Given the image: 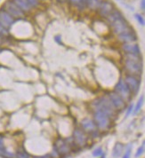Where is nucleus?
<instances>
[{"label": "nucleus", "mask_w": 145, "mask_h": 158, "mask_svg": "<svg viewBox=\"0 0 145 158\" xmlns=\"http://www.w3.org/2000/svg\"><path fill=\"white\" fill-rule=\"evenodd\" d=\"M124 68L126 71V74L140 77L143 71L142 55L125 53Z\"/></svg>", "instance_id": "1"}, {"label": "nucleus", "mask_w": 145, "mask_h": 158, "mask_svg": "<svg viewBox=\"0 0 145 158\" xmlns=\"http://www.w3.org/2000/svg\"><path fill=\"white\" fill-rule=\"evenodd\" d=\"M91 107H92L93 111L103 112L105 114H107L109 117H110L111 118H113L118 112L115 107L113 106L111 100L108 97V95H103L94 99L91 103Z\"/></svg>", "instance_id": "2"}, {"label": "nucleus", "mask_w": 145, "mask_h": 158, "mask_svg": "<svg viewBox=\"0 0 145 158\" xmlns=\"http://www.w3.org/2000/svg\"><path fill=\"white\" fill-rule=\"evenodd\" d=\"M112 118L107 114L101 111H94V121L98 129L101 131H106L109 129Z\"/></svg>", "instance_id": "3"}, {"label": "nucleus", "mask_w": 145, "mask_h": 158, "mask_svg": "<svg viewBox=\"0 0 145 158\" xmlns=\"http://www.w3.org/2000/svg\"><path fill=\"white\" fill-rule=\"evenodd\" d=\"M2 8L5 12H7L14 20L22 19L25 16L23 12L14 4V2L13 0H6V1H5V3L2 5Z\"/></svg>", "instance_id": "4"}, {"label": "nucleus", "mask_w": 145, "mask_h": 158, "mask_svg": "<svg viewBox=\"0 0 145 158\" xmlns=\"http://www.w3.org/2000/svg\"><path fill=\"white\" fill-rule=\"evenodd\" d=\"M114 92L117 94H119L122 99H124L125 102L131 100L132 97H133L132 93L130 92L129 88L125 84V83L123 78H120L119 80V82L117 83V84L114 87Z\"/></svg>", "instance_id": "5"}, {"label": "nucleus", "mask_w": 145, "mask_h": 158, "mask_svg": "<svg viewBox=\"0 0 145 158\" xmlns=\"http://www.w3.org/2000/svg\"><path fill=\"white\" fill-rule=\"evenodd\" d=\"M124 81L133 95H136L139 93L141 88V79L138 77L126 74Z\"/></svg>", "instance_id": "6"}, {"label": "nucleus", "mask_w": 145, "mask_h": 158, "mask_svg": "<svg viewBox=\"0 0 145 158\" xmlns=\"http://www.w3.org/2000/svg\"><path fill=\"white\" fill-rule=\"evenodd\" d=\"M110 28H111L112 32H113L115 35H117V36L120 35L121 33L125 32V30H127V29L131 27V26L129 25V23L127 22V20L125 19L124 16H123L122 18L119 19V20H115L114 22H112V23L110 24Z\"/></svg>", "instance_id": "7"}, {"label": "nucleus", "mask_w": 145, "mask_h": 158, "mask_svg": "<svg viewBox=\"0 0 145 158\" xmlns=\"http://www.w3.org/2000/svg\"><path fill=\"white\" fill-rule=\"evenodd\" d=\"M118 39L122 44L125 43H135L137 41V35L134 29V28L130 27L127 30L121 33L118 36Z\"/></svg>", "instance_id": "8"}, {"label": "nucleus", "mask_w": 145, "mask_h": 158, "mask_svg": "<svg viewBox=\"0 0 145 158\" xmlns=\"http://www.w3.org/2000/svg\"><path fill=\"white\" fill-rule=\"evenodd\" d=\"M115 8L116 7H115L114 4L112 2H110L109 0H103L102 2V4H101V5H100V7H99L97 12H98V14L101 17L106 19Z\"/></svg>", "instance_id": "9"}, {"label": "nucleus", "mask_w": 145, "mask_h": 158, "mask_svg": "<svg viewBox=\"0 0 145 158\" xmlns=\"http://www.w3.org/2000/svg\"><path fill=\"white\" fill-rule=\"evenodd\" d=\"M107 95L110 98V99L111 100V102H112V104L115 107L117 111H121V110L125 109V101L119 94H117L115 92H112V93H108Z\"/></svg>", "instance_id": "10"}, {"label": "nucleus", "mask_w": 145, "mask_h": 158, "mask_svg": "<svg viewBox=\"0 0 145 158\" xmlns=\"http://www.w3.org/2000/svg\"><path fill=\"white\" fill-rule=\"evenodd\" d=\"M14 22H15V20L1 7L0 8V24L5 29H9L10 28H12Z\"/></svg>", "instance_id": "11"}, {"label": "nucleus", "mask_w": 145, "mask_h": 158, "mask_svg": "<svg viewBox=\"0 0 145 158\" xmlns=\"http://www.w3.org/2000/svg\"><path fill=\"white\" fill-rule=\"evenodd\" d=\"M72 138H73V141L75 142V144L79 147H85L87 143V136L85 135L83 130L79 129V128L74 131Z\"/></svg>", "instance_id": "12"}, {"label": "nucleus", "mask_w": 145, "mask_h": 158, "mask_svg": "<svg viewBox=\"0 0 145 158\" xmlns=\"http://www.w3.org/2000/svg\"><path fill=\"white\" fill-rule=\"evenodd\" d=\"M54 149L58 152L60 156H66L69 153L71 148L65 140H63L62 138H58L55 142Z\"/></svg>", "instance_id": "13"}, {"label": "nucleus", "mask_w": 145, "mask_h": 158, "mask_svg": "<svg viewBox=\"0 0 145 158\" xmlns=\"http://www.w3.org/2000/svg\"><path fill=\"white\" fill-rule=\"evenodd\" d=\"M121 50L125 53H133L141 55V48L136 43H125L121 45Z\"/></svg>", "instance_id": "14"}, {"label": "nucleus", "mask_w": 145, "mask_h": 158, "mask_svg": "<svg viewBox=\"0 0 145 158\" xmlns=\"http://www.w3.org/2000/svg\"><path fill=\"white\" fill-rule=\"evenodd\" d=\"M81 126H82V129H83L84 132L91 133V134H93L94 132H97V130H98L94 121L90 118L83 119L81 121Z\"/></svg>", "instance_id": "15"}, {"label": "nucleus", "mask_w": 145, "mask_h": 158, "mask_svg": "<svg viewBox=\"0 0 145 158\" xmlns=\"http://www.w3.org/2000/svg\"><path fill=\"white\" fill-rule=\"evenodd\" d=\"M13 1L14 2V4L21 9V11L23 12V14H24L25 15L30 14L31 11L33 10V9L31 8V6L29 5L28 0H13Z\"/></svg>", "instance_id": "16"}, {"label": "nucleus", "mask_w": 145, "mask_h": 158, "mask_svg": "<svg viewBox=\"0 0 145 158\" xmlns=\"http://www.w3.org/2000/svg\"><path fill=\"white\" fill-rule=\"evenodd\" d=\"M122 17H123L122 13H121L119 10H118V9L115 8V9L110 14V15L106 18V20L109 22V24H111V23L114 22L115 20H119V19H120V18H122Z\"/></svg>", "instance_id": "17"}, {"label": "nucleus", "mask_w": 145, "mask_h": 158, "mask_svg": "<svg viewBox=\"0 0 145 158\" xmlns=\"http://www.w3.org/2000/svg\"><path fill=\"white\" fill-rule=\"evenodd\" d=\"M0 156L4 158H14V155L8 152L5 147L4 138L0 135Z\"/></svg>", "instance_id": "18"}, {"label": "nucleus", "mask_w": 145, "mask_h": 158, "mask_svg": "<svg viewBox=\"0 0 145 158\" xmlns=\"http://www.w3.org/2000/svg\"><path fill=\"white\" fill-rule=\"evenodd\" d=\"M103 1V0H87L86 8L89 9L90 11L97 12Z\"/></svg>", "instance_id": "19"}, {"label": "nucleus", "mask_w": 145, "mask_h": 158, "mask_svg": "<svg viewBox=\"0 0 145 158\" xmlns=\"http://www.w3.org/2000/svg\"><path fill=\"white\" fill-rule=\"evenodd\" d=\"M124 150V145L120 142H117L113 147V151H112V156L114 158L119 157L122 154Z\"/></svg>", "instance_id": "20"}, {"label": "nucleus", "mask_w": 145, "mask_h": 158, "mask_svg": "<svg viewBox=\"0 0 145 158\" xmlns=\"http://www.w3.org/2000/svg\"><path fill=\"white\" fill-rule=\"evenodd\" d=\"M14 158H31V156L23 147H21L17 150L16 154L14 155Z\"/></svg>", "instance_id": "21"}, {"label": "nucleus", "mask_w": 145, "mask_h": 158, "mask_svg": "<svg viewBox=\"0 0 145 158\" xmlns=\"http://www.w3.org/2000/svg\"><path fill=\"white\" fill-rule=\"evenodd\" d=\"M143 99H144V97L142 96V97L140 98V99L138 100V102L136 103L135 107H134V110H133L134 114H137V113L140 111V109H141V108H142V105H143Z\"/></svg>", "instance_id": "22"}, {"label": "nucleus", "mask_w": 145, "mask_h": 158, "mask_svg": "<svg viewBox=\"0 0 145 158\" xmlns=\"http://www.w3.org/2000/svg\"><path fill=\"white\" fill-rule=\"evenodd\" d=\"M86 2L87 0H79V3L76 6L79 11H84L86 8Z\"/></svg>", "instance_id": "23"}, {"label": "nucleus", "mask_w": 145, "mask_h": 158, "mask_svg": "<svg viewBox=\"0 0 145 158\" xmlns=\"http://www.w3.org/2000/svg\"><path fill=\"white\" fill-rule=\"evenodd\" d=\"M8 34H9V29H5V27H3V26L0 24V37L5 38V37H7Z\"/></svg>", "instance_id": "24"}, {"label": "nucleus", "mask_w": 145, "mask_h": 158, "mask_svg": "<svg viewBox=\"0 0 145 158\" xmlns=\"http://www.w3.org/2000/svg\"><path fill=\"white\" fill-rule=\"evenodd\" d=\"M131 152H132V145L129 144L127 146V147L125 148V152L124 156L122 158H130L131 156Z\"/></svg>", "instance_id": "25"}, {"label": "nucleus", "mask_w": 145, "mask_h": 158, "mask_svg": "<svg viewBox=\"0 0 145 158\" xmlns=\"http://www.w3.org/2000/svg\"><path fill=\"white\" fill-rule=\"evenodd\" d=\"M103 151L102 147H98V148L94 149L93 152V156L94 157H100L101 156H103Z\"/></svg>", "instance_id": "26"}, {"label": "nucleus", "mask_w": 145, "mask_h": 158, "mask_svg": "<svg viewBox=\"0 0 145 158\" xmlns=\"http://www.w3.org/2000/svg\"><path fill=\"white\" fill-rule=\"evenodd\" d=\"M29 1V5L31 6V8H37L39 5H40V2L39 0H28Z\"/></svg>", "instance_id": "27"}, {"label": "nucleus", "mask_w": 145, "mask_h": 158, "mask_svg": "<svg viewBox=\"0 0 145 158\" xmlns=\"http://www.w3.org/2000/svg\"><path fill=\"white\" fill-rule=\"evenodd\" d=\"M143 150H144V142L143 143V146L140 147L137 149V152H136V154H135V157H140V156H142V154L143 153Z\"/></svg>", "instance_id": "28"}, {"label": "nucleus", "mask_w": 145, "mask_h": 158, "mask_svg": "<svg viewBox=\"0 0 145 158\" xmlns=\"http://www.w3.org/2000/svg\"><path fill=\"white\" fill-rule=\"evenodd\" d=\"M135 19L138 21L139 24H141V25H143V26L144 25V19H143V17L141 14H135Z\"/></svg>", "instance_id": "29"}, {"label": "nucleus", "mask_w": 145, "mask_h": 158, "mask_svg": "<svg viewBox=\"0 0 145 158\" xmlns=\"http://www.w3.org/2000/svg\"><path fill=\"white\" fill-rule=\"evenodd\" d=\"M134 106L133 104H131V105L128 107V108H127V112H126V116H125L126 117H129V116L131 115V113H133V110H134Z\"/></svg>", "instance_id": "30"}, {"label": "nucleus", "mask_w": 145, "mask_h": 158, "mask_svg": "<svg viewBox=\"0 0 145 158\" xmlns=\"http://www.w3.org/2000/svg\"><path fill=\"white\" fill-rule=\"evenodd\" d=\"M54 40H55V42H56L57 44H62V37H61V36H56V37H54Z\"/></svg>", "instance_id": "31"}, {"label": "nucleus", "mask_w": 145, "mask_h": 158, "mask_svg": "<svg viewBox=\"0 0 145 158\" xmlns=\"http://www.w3.org/2000/svg\"><path fill=\"white\" fill-rule=\"evenodd\" d=\"M71 5H73V6H77V5H78V3H79V0H69L68 1Z\"/></svg>", "instance_id": "32"}, {"label": "nucleus", "mask_w": 145, "mask_h": 158, "mask_svg": "<svg viewBox=\"0 0 145 158\" xmlns=\"http://www.w3.org/2000/svg\"><path fill=\"white\" fill-rule=\"evenodd\" d=\"M141 9H142L143 11H144L145 10V0H142V1H141Z\"/></svg>", "instance_id": "33"}, {"label": "nucleus", "mask_w": 145, "mask_h": 158, "mask_svg": "<svg viewBox=\"0 0 145 158\" xmlns=\"http://www.w3.org/2000/svg\"><path fill=\"white\" fill-rule=\"evenodd\" d=\"M34 158H51L50 155H45V156H35Z\"/></svg>", "instance_id": "34"}, {"label": "nucleus", "mask_w": 145, "mask_h": 158, "mask_svg": "<svg viewBox=\"0 0 145 158\" xmlns=\"http://www.w3.org/2000/svg\"><path fill=\"white\" fill-rule=\"evenodd\" d=\"M57 2H59V3H63L64 2V0H56Z\"/></svg>", "instance_id": "35"}, {"label": "nucleus", "mask_w": 145, "mask_h": 158, "mask_svg": "<svg viewBox=\"0 0 145 158\" xmlns=\"http://www.w3.org/2000/svg\"><path fill=\"white\" fill-rule=\"evenodd\" d=\"M2 40H3V38H2V37H0V44H2Z\"/></svg>", "instance_id": "36"}, {"label": "nucleus", "mask_w": 145, "mask_h": 158, "mask_svg": "<svg viewBox=\"0 0 145 158\" xmlns=\"http://www.w3.org/2000/svg\"><path fill=\"white\" fill-rule=\"evenodd\" d=\"M69 0H64V2H68Z\"/></svg>", "instance_id": "37"}, {"label": "nucleus", "mask_w": 145, "mask_h": 158, "mask_svg": "<svg viewBox=\"0 0 145 158\" xmlns=\"http://www.w3.org/2000/svg\"><path fill=\"white\" fill-rule=\"evenodd\" d=\"M39 1L40 2V1H45V0H39Z\"/></svg>", "instance_id": "38"}]
</instances>
